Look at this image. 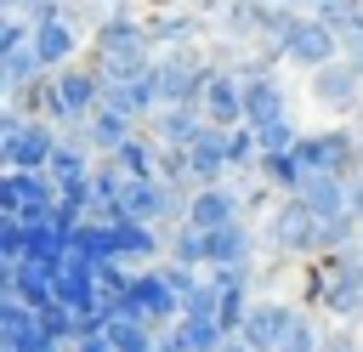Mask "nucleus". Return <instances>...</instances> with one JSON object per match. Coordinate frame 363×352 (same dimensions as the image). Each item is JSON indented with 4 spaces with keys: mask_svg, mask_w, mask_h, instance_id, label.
Here are the masks:
<instances>
[{
    "mask_svg": "<svg viewBox=\"0 0 363 352\" xmlns=\"http://www.w3.org/2000/svg\"><path fill=\"white\" fill-rule=\"evenodd\" d=\"M204 74H210V57L199 51V40L153 51V91H159V102H199Z\"/></svg>",
    "mask_w": 363,
    "mask_h": 352,
    "instance_id": "nucleus-1",
    "label": "nucleus"
},
{
    "mask_svg": "<svg viewBox=\"0 0 363 352\" xmlns=\"http://www.w3.org/2000/svg\"><path fill=\"white\" fill-rule=\"evenodd\" d=\"M147 51H153V40H147L142 17L130 11V0L108 6L91 23V57H147Z\"/></svg>",
    "mask_w": 363,
    "mask_h": 352,
    "instance_id": "nucleus-2",
    "label": "nucleus"
},
{
    "mask_svg": "<svg viewBox=\"0 0 363 352\" xmlns=\"http://www.w3.org/2000/svg\"><path fill=\"white\" fill-rule=\"evenodd\" d=\"M295 159H301V170H335V176H352V170H357V131H352V125L301 131V136H295Z\"/></svg>",
    "mask_w": 363,
    "mask_h": 352,
    "instance_id": "nucleus-3",
    "label": "nucleus"
},
{
    "mask_svg": "<svg viewBox=\"0 0 363 352\" xmlns=\"http://www.w3.org/2000/svg\"><path fill=\"white\" fill-rule=\"evenodd\" d=\"M312 227H318V216H312L295 193H278V199L267 204V227H261V238H267L278 255H312Z\"/></svg>",
    "mask_w": 363,
    "mask_h": 352,
    "instance_id": "nucleus-4",
    "label": "nucleus"
},
{
    "mask_svg": "<svg viewBox=\"0 0 363 352\" xmlns=\"http://www.w3.org/2000/svg\"><path fill=\"white\" fill-rule=\"evenodd\" d=\"M306 91L318 108H335V114H357L363 108V74L346 62V57H329L306 74Z\"/></svg>",
    "mask_w": 363,
    "mask_h": 352,
    "instance_id": "nucleus-5",
    "label": "nucleus"
},
{
    "mask_svg": "<svg viewBox=\"0 0 363 352\" xmlns=\"http://www.w3.org/2000/svg\"><path fill=\"white\" fill-rule=\"evenodd\" d=\"M329 57H340L335 28H329L323 17H295V28H289V34H284V45H278V62H289V68L312 74V68H318V62H329Z\"/></svg>",
    "mask_w": 363,
    "mask_h": 352,
    "instance_id": "nucleus-6",
    "label": "nucleus"
},
{
    "mask_svg": "<svg viewBox=\"0 0 363 352\" xmlns=\"http://www.w3.org/2000/svg\"><path fill=\"white\" fill-rule=\"evenodd\" d=\"M238 216H244V204H238V187H233V176H227V182L187 187V204H182V221H187V227L210 233V227H227V221H238Z\"/></svg>",
    "mask_w": 363,
    "mask_h": 352,
    "instance_id": "nucleus-7",
    "label": "nucleus"
},
{
    "mask_svg": "<svg viewBox=\"0 0 363 352\" xmlns=\"http://www.w3.org/2000/svg\"><path fill=\"white\" fill-rule=\"evenodd\" d=\"M295 307H301V301H278V295H255V301L244 307V318H238V335L250 341V352H278V341H284V329H289V318H295Z\"/></svg>",
    "mask_w": 363,
    "mask_h": 352,
    "instance_id": "nucleus-8",
    "label": "nucleus"
},
{
    "mask_svg": "<svg viewBox=\"0 0 363 352\" xmlns=\"http://www.w3.org/2000/svg\"><path fill=\"white\" fill-rule=\"evenodd\" d=\"M108 250H113V261H125V267H153V261L164 255V227L113 216V221H108Z\"/></svg>",
    "mask_w": 363,
    "mask_h": 352,
    "instance_id": "nucleus-9",
    "label": "nucleus"
},
{
    "mask_svg": "<svg viewBox=\"0 0 363 352\" xmlns=\"http://www.w3.org/2000/svg\"><path fill=\"white\" fill-rule=\"evenodd\" d=\"M142 28H147L153 51H164V45H193V40H204V34H210V17L193 11V6H164V11H147Z\"/></svg>",
    "mask_w": 363,
    "mask_h": 352,
    "instance_id": "nucleus-10",
    "label": "nucleus"
},
{
    "mask_svg": "<svg viewBox=\"0 0 363 352\" xmlns=\"http://www.w3.org/2000/svg\"><path fill=\"white\" fill-rule=\"evenodd\" d=\"M51 79H57V97H62V125L85 119L102 102V74L91 62H62V68H51Z\"/></svg>",
    "mask_w": 363,
    "mask_h": 352,
    "instance_id": "nucleus-11",
    "label": "nucleus"
},
{
    "mask_svg": "<svg viewBox=\"0 0 363 352\" xmlns=\"http://www.w3.org/2000/svg\"><path fill=\"white\" fill-rule=\"evenodd\" d=\"M255 244H261V233L244 216L227 227H210L204 233V267H255Z\"/></svg>",
    "mask_w": 363,
    "mask_h": 352,
    "instance_id": "nucleus-12",
    "label": "nucleus"
},
{
    "mask_svg": "<svg viewBox=\"0 0 363 352\" xmlns=\"http://www.w3.org/2000/svg\"><path fill=\"white\" fill-rule=\"evenodd\" d=\"M51 301H62V307H74V312L108 318V301H102V290H96V273H91L85 261H74V255H62L57 284H51Z\"/></svg>",
    "mask_w": 363,
    "mask_h": 352,
    "instance_id": "nucleus-13",
    "label": "nucleus"
},
{
    "mask_svg": "<svg viewBox=\"0 0 363 352\" xmlns=\"http://www.w3.org/2000/svg\"><path fill=\"white\" fill-rule=\"evenodd\" d=\"M199 114L210 119V125H238L244 119V85H238V74H227V68H210L204 74V91H199Z\"/></svg>",
    "mask_w": 363,
    "mask_h": 352,
    "instance_id": "nucleus-14",
    "label": "nucleus"
},
{
    "mask_svg": "<svg viewBox=\"0 0 363 352\" xmlns=\"http://www.w3.org/2000/svg\"><path fill=\"white\" fill-rule=\"evenodd\" d=\"M142 131H147L153 142H164V148H187V142L204 131V114H199V102H159V108L142 119Z\"/></svg>",
    "mask_w": 363,
    "mask_h": 352,
    "instance_id": "nucleus-15",
    "label": "nucleus"
},
{
    "mask_svg": "<svg viewBox=\"0 0 363 352\" xmlns=\"http://www.w3.org/2000/svg\"><path fill=\"white\" fill-rule=\"evenodd\" d=\"M289 119V91L278 74H261V79H244V125L261 131V125H278Z\"/></svg>",
    "mask_w": 363,
    "mask_h": 352,
    "instance_id": "nucleus-16",
    "label": "nucleus"
},
{
    "mask_svg": "<svg viewBox=\"0 0 363 352\" xmlns=\"http://www.w3.org/2000/svg\"><path fill=\"white\" fill-rule=\"evenodd\" d=\"M79 34H85V28H74L68 17H40V23H28V45L40 51V62H45V68H62V62H74V51H79Z\"/></svg>",
    "mask_w": 363,
    "mask_h": 352,
    "instance_id": "nucleus-17",
    "label": "nucleus"
},
{
    "mask_svg": "<svg viewBox=\"0 0 363 352\" xmlns=\"http://www.w3.org/2000/svg\"><path fill=\"white\" fill-rule=\"evenodd\" d=\"M204 182H227V153H221V125L204 119V131L187 142V187Z\"/></svg>",
    "mask_w": 363,
    "mask_h": 352,
    "instance_id": "nucleus-18",
    "label": "nucleus"
},
{
    "mask_svg": "<svg viewBox=\"0 0 363 352\" xmlns=\"http://www.w3.org/2000/svg\"><path fill=\"white\" fill-rule=\"evenodd\" d=\"M51 148H57V125H51V119L23 114V131L11 136V170H45Z\"/></svg>",
    "mask_w": 363,
    "mask_h": 352,
    "instance_id": "nucleus-19",
    "label": "nucleus"
},
{
    "mask_svg": "<svg viewBox=\"0 0 363 352\" xmlns=\"http://www.w3.org/2000/svg\"><path fill=\"white\" fill-rule=\"evenodd\" d=\"M295 199H301L312 216H340V210H346V176H335V170H301Z\"/></svg>",
    "mask_w": 363,
    "mask_h": 352,
    "instance_id": "nucleus-20",
    "label": "nucleus"
},
{
    "mask_svg": "<svg viewBox=\"0 0 363 352\" xmlns=\"http://www.w3.org/2000/svg\"><path fill=\"white\" fill-rule=\"evenodd\" d=\"M91 148L79 142V136H62L57 131V148H51V159H45V176H51V187H74V182H85L91 176Z\"/></svg>",
    "mask_w": 363,
    "mask_h": 352,
    "instance_id": "nucleus-21",
    "label": "nucleus"
},
{
    "mask_svg": "<svg viewBox=\"0 0 363 352\" xmlns=\"http://www.w3.org/2000/svg\"><path fill=\"white\" fill-rule=\"evenodd\" d=\"M102 335H108V346H113V352H153V341H159V329H153V324H142L136 312H119V307L102 318Z\"/></svg>",
    "mask_w": 363,
    "mask_h": 352,
    "instance_id": "nucleus-22",
    "label": "nucleus"
},
{
    "mask_svg": "<svg viewBox=\"0 0 363 352\" xmlns=\"http://www.w3.org/2000/svg\"><path fill=\"white\" fill-rule=\"evenodd\" d=\"M23 255H28V261H45V267H62V255H68V227H62V221H34V227L23 233Z\"/></svg>",
    "mask_w": 363,
    "mask_h": 352,
    "instance_id": "nucleus-23",
    "label": "nucleus"
},
{
    "mask_svg": "<svg viewBox=\"0 0 363 352\" xmlns=\"http://www.w3.org/2000/svg\"><path fill=\"white\" fill-rule=\"evenodd\" d=\"M51 284H57V267H45V261H11V290H17V301H28V307H45L51 301Z\"/></svg>",
    "mask_w": 363,
    "mask_h": 352,
    "instance_id": "nucleus-24",
    "label": "nucleus"
},
{
    "mask_svg": "<svg viewBox=\"0 0 363 352\" xmlns=\"http://www.w3.org/2000/svg\"><path fill=\"white\" fill-rule=\"evenodd\" d=\"M295 6H284V0H255V45L261 51H278L284 45V34L295 28Z\"/></svg>",
    "mask_w": 363,
    "mask_h": 352,
    "instance_id": "nucleus-25",
    "label": "nucleus"
},
{
    "mask_svg": "<svg viewBox=\"0 0 363 352\" xmlns=\"http://www.w3.org/2000/svg\"><path fill=\"white\" fill-rule=\"evenodd\" d=\"M6 102H17L23 114H34V119H51V125H62V97H57V79L51 74H40L34 85H23V91H11Z\"/></svg>",
    "mask_w": 363,
    "mask_h": 352,
    "instance_id": "nucleus-26",
    "label": "nucleus"
},
{
    "mask_svg": "<svg viewBox=\"0 0 363 352\" xmlns=\"http://www.w3.org/2000/svg\"><path fill=\"white\" fill-rule=\"evenodd\" d=\"M221 153H227V176H255L261 142H255V131L238 119V125H227V131H221Z\"/></svg>",
    "mask_w": 363,
    "mask_h": 352,
    "instance_id": "nucleus-27",
    "label": "nucleus"
},
{
    "mask_svg": "<svg viewBox=\"0 0 363 352\" xmlns=\"http://www.w3.org/2000/svg\"><path fill=\"white\" fill-rule=\"evenodd\" d=\"M357 216L352 210H340V216H318V227H312V255H335V250H352V238H357Z\"/></svg>",
    "mask_w": 363,
    "mask_h": 352,
    "instance_id": "nucleus-28",
    "label": "nucleus"
},
{
    "mask_svg": "<svg viewBox=\"0 0 363 352\" xmlns=\"http://www.w3.org/2000/svg\"><path fill=\"white\" fill-rule=\"evenodd\" d=\"M153 153H159V142H153V136L136 125V131H130V136H125V142H119L108 159H113L125 176H153Z\"/></svg>",
    "mask_w": 363,
    "mask_h": 352,
    "instance_id": "nucleus-29",
    "label": "nucleus"
},
{
    "mask_svg": "<svg viewBox=\"0 0 363 352\" xmlns=\"http://www.w3.org/2000/svg\"><path fill=\"white\" fill-rule=\"evenodd\" d=\"M255 176H261L272 193H295V182H301V159H295V148H272V153H261V159H255Z\"/></svg>",
    "mask_w": 363,
    "mask_h": 352,
    "instance_id": "nucleus-30",
    "label": "nucleus"
},
{
    "mask_svg": "<svg viewBox=\"0 0 363 352\" xmlns=\"http://www.w3.org/2000/svg\"><path fill=\"white\" fill-rule=\"evenodd\" d=\"M164 261H176V267H187V273H204V233L187 227V221H176V227L164 233Z\"/></svg>",
    "mask_w": 363,
    "mask_h": 352,
    "instance_id": "nucleus-31",
    "label": "nucleus"
},
{
    "mask_svg": "<svg viewBox=\"0 0 363 352\" xmlns=\"http://www.w3.org/2000/svg\"><path fill=\"white\" fill-rule=\"evenodd\" d=\"M0 68H6V91H23V85H34L40 74H51L45 62H40V51L23 40V45H11L6 57H0Z\"/></svg>",
    "mask_w": 363,
    "mask_h": 352,
    "instance_id": "nucleus-32",
    "label": "nucleus"
},
{
    "mask_svg": "<svg viewBox=\"0 0 363 352\" xmlns=\"http://www.w3.org/2000/svg\"><path fill=\"white\" fill-rule=\"evenodd\" d=\"M79 318H85V312H74V307H62V301L34 307V324H40V335H51V341H79Z\"/></svg>",
    "mask_w": 363,
    "mask_h": 352,
    "instance_id": "nucleus-33",
    "label": "nucleus"
},
{
    "mask_svg": "<svg viewBox=\"0 0 363 352\" xmlns=\"http://www.w3.org/2000/svg\"><path fill=\"white\" fill-rule=\"evenodd\" d=\"M318 341H323L318 312H312V307H295V318H289V329H284L278 352H318Z\"/></svg>",
    "mask_w": 363,
    "mask_h": 352,
    "instance_id": "nucleus-34",
    "label": "nucleus"
},
{
    "mask_svg": "<svg viewBox=\"0 0 363 352\" xmlns=\"http://www.w3.org/2000/svg\"><path fill=\"white\" fill-rule=\"evenodd\" d=\"M182 312H187V318H216V278H210V273H187V284H182Z\"/></svg>",
    "mask_w": 363,
    "mask_h": 352,
    "instance_id": "nucleus-35",
    "label": "nucleus"
},
{
    "mask_svg": "<svg viewBox=\"0 0 363 352\" xmlns=\"http://www.w3.org/2000/svg\"><path fill=\"white\" fill-rule=\"evenodd\" d=\"M153 176L187 193V148H164V142H159V153H153Z\"/></svg>",
    "mask_w": 363,
    "mask_h": 352,
    "instance_id": "nucleus-36",
    "label": "nucleus"
},
{
    "mask_svg": "<svg viewBox=\"0 0 363 352\" xmlns=\"http://www.w3.org/2000/svg\"><path fill=\"white\" fill-rule=\"evenodd\" d=\"M23 216H0V261H23Z\"/></svg>",
    "mask_w": 363,
    "mask_h": 352,
    "instance_id": "nucleus-37",
    "label": "nucleus"
},
{
    "mask_svg": "<svg viewBox=\"0 0 363 352\" xmlns=\"http://www.w3.org/2000/svg\"><path fill=\"white\" fill-rule=\"evenodd\" d=\"M295 119H278V125H261L255 131V142H261V153H272V148H295Z\"/></svg>",
    "mask_w": 363,
    "mask_h": 352,
    "instance_id": "nucleus-38",
    "label": "nucleus"
},
{
    "mask_svg": "<svg viewBox=\"0 0 363 352\" xmlns=\"http://www.w3.org/2000/svg\"><path fill=\"white\" fill-rule=\"evenodd\" d=\"M335 40H340V57H346V62L363 74V17H352V23H346Z\"/></svg>",
    "mask_w": 363,
    "mask_h": 352,
    "instance_id": "nucleus-39",
    "label": "nucleus"
},
{
    "mask_svg": "<svg viewBox=\"0 0 363 352\" xmlns=\"http://www.w3.org/2000/svg\"><path fill=\"white\" fill-rule=\"evenodd\" d=\"M23 210V170H0V216Z\"/></svg>",
    "mask_w": 363,
    "mask_h": 352,
    "instance_id": "nucleus-40",
    "label": "nucleus"
},
{
    "mask_svg": "<svg viewBox=\"0 0 363 352\" xmlns=\"http://www.w3.org/2000/svg\"><path fill=\"white\" fill-rule=\"evenodd\" d=\"M318 352H363V341L352 335V324H335V329H323Z\"/></svg>",
    "mask_w": 363,
    "mask_h": 352,
    "instance_id": "nucleus-41",
    "label": "nucleus"
},
{
    "mask_svg": "<svg viewBox=\"0 0 363 352\" xmlns=\"http://www.w3.org/2000/svg\"><path fill=\"white\" fill-rule=\"evenodd\" d=\"M28 40V23L17 17V11H0V57L11 51V45H23Z\"/></svg>",
    "mask_w": 363,
    "mask_h": 352,
    "instance_id": "nucleus-42",
    "label": "nucleus"
},
{
    "mask_svg": "<svg viewBox=\"0 0 363 352\" xmlns=\"http://www.w3.org/2000/svg\"><path fill=\"white\" fill-rule=\"evenodd\" d=\"M142 6H147V11H164V6H193V11H204V17H216V11H221L216 0H142Z\"/></svg>",
    "mask_w": 363,
    "mask_h": 352,
    "instance_id": "nucleus-43",
    "label": "nucleus"
},
{
    "mask_svg": "<svg viewBox=\"0 0 363 352\" xmlns=\"http://www.w3.org/2000/svg\"><path fill=\"white\" fill-rule=\"evenodd\" d=\"M346 210L363 221V170H352V176H346Z\"/></svg>",
    "mask_w": 363,
    "mask_h": 352,
    "instance_id": "nucleus-44",
    "label": "nucleus"
},
{
    "mask_svg": "<svg viewBox=\"0 0 363 352\" xmlns=\"http://www.w3.org/2000/svg\"><path fill=\"white\" fill-rule=\"evenodd\" d=\"M74 352H113V346H108V335H102V329H85V335L74 341Z\"/></svg>",
    "mask_w": 363,
    "mask_h": 352,
    "instance_id": "nucleus-45",
    "label": "nucleus"
},
{
    "mask_svg": "<svg viewBox=\"0 0 363 352\" xmlns=\"http://www.w3.org/2000/svg\"><path fill=\"white\" fill-rule=\"evenodd\" d=\"M216 352H250V341H244V335H238V329H227V335H221V341H216Z\"/></svg>",
    "mask_w": 363,
    "mask_h": 352,
    "instance_id": "nucleus-46",
    "label": "nucleus"
},
{
    "mask_svg": "<svg viewBox=\"0 0 363 352\" xmlns=\"http://www.w3.org/2000/svg\"><path fill=\"white\" fill-rule=\"evenodd\" d=\"M34 352H74V341H51V335H40V346Z\"/></svg>",
    "mask_w": 363,
    "mask_h": 352,
    "instance_id": "nucleus-47",
    "label": "nucleus"
},
{
    "mask_svg": "<svg viewBox=\"0 0 363 352\" xmlns=\"http://www.w3.org/2000/svg\"><path fill=\"white\" fill-rule=\"evenodd\" d=\"M357 131V170H363V125H352Z\"/></svg>",
    "mask_w": 363,
    "mask_h": 352,
    "instance_id": "nucleus-48",
    "label": "nucleus"
},
{
    "mask_svg": "<svg viewBox=\"0 0 363 352\" xmlns=\"http://www.w3.org/2000/svg\"><path fill=\"white\" fill-rule=\"evenodd\" d=\"M352 255H357V261H363V227H357V238H352Z\"/></svg>",
    "mask_w": 363,
    "mask_h": 352,
    "instance_id": "nucleus-49",
    "label": "nucleus"
},
{
    "mask_svg": "<svg viewBox=\"0 0 363 352\" xmlns=\"http://www.w3.org/2000/svg\"><path fill=\"white\" fill-rule=\"evenodd\" d=\"M17 6H23V0H0V11H17Z\"/></svg>",
    "mask_w": 363,
    "mask_h": 352,
    "instance_id": "nucleus-50",
    "label": "nucleus"
},
{
    "mask_svg": "<svg viewBox=\"0 0 363 352\" xmlns=\"http://www.w3.org/2000/svg\"><path fill=\"white\" fill-rule=\"evenodd\" d=\"M284 6H306V0H284Z\"/></svg>",
    "mask_w": 363,
    "mask_h": 352,
    "instance_id": "nucleus-51",
    "label": "nucleus"
},
{
    "mask_svg": "<svg viewBox=\"0 0 363 352\" xmlns=\"http://www.w3.org/2000/svg\"><path fill=\"white\" fill-rule=\"evenodd\" d=\"M216 6H233V0H216Z\"/></svg>",
    "mask_w": 363,
    "mask_h": 352,
    "instance_id": "nucleus-52",
    "label": "nucleus"
},
{
    "mask_svg": "<svg viewBox=\"0 0 363 352\" xmlns=\"http://www.w3.org/2000/svg\"><path fill=\"white\" fill-rule=\"evenodd\" d=\"M108 6H119V0H108Z\"/></svg>",
    "mask_w": 363,
    "mask_h": 352,
    "instance_id": "nucleus-53",
    "label": "nucleus"
}]
</instances>
